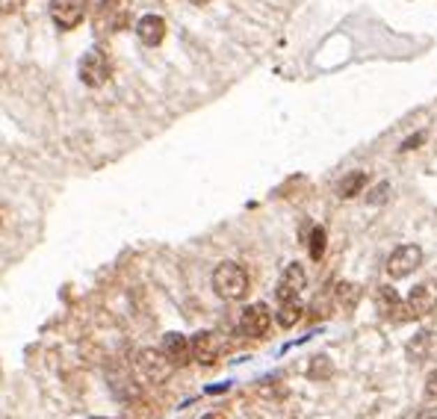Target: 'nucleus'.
<instances>
[{
    "label": "nucleus",
    "mask_w": 437,
    "mask_h": 419,
    "mask_svg": "<svg viewBox=\"0 0 437 419\" xmlns=\"http://www.w3.org/2000/svg\"><path fill=\"white\" fill-rule=\"evenodd\" d=\"M213 292L224 301H240L248 292V272L240 263H219L213 272Z\"/></svg>",
    "instance_id": "1"
},
{
    "label": "nucleus",
    "mask_w": 437,
    "mask_h": 419,
    "mask_svg": "<svg viewBox=\"0 0 437 419\" xmlns=\"http://www.w3.org/2000/svg\"><path fill=\"white\" fill-rule=\"evenodd\" d=\"M224 351H228V342L216 331H198V334H192V361H198L201 366L219 363V357Z\"/></svg>",
    "instance_id": "2"
},
{
    "label": "nucleus",
    "mask_w": 437,
    "mask_h": 419,
    "mask_svg": "<svg viewBox=\"0 0 437 419\" xmlns=\"http://www.w3.org/2000/svg\"><path fill=\"white\" fill-rule=\"evenodd\" d=\"M136 369L148 378V381H154V384H160V381H169L171 372H174V363H171V357L160 349H142L139 357H136Z\"/></svg>",
    "instance_id": "3"
},
{
    "label": "nucleus",
    "mask_w": 437,
    "mask_h": 419,
    "mask_svg": "<svg viewBox=\"0 0 437 419\" xmlns=\"http://www.w3.org/2000/svg\"><path fill=\"white\" fill-rule=\"evenodd\" d=\"M422 263V248L420 245H399V248L387 257V275L393 280L408 278L414 269H420Z\"/></svg>",
    "instance_id": "4"
},
{
    "label": "nucleus",
    "mask_w": 437,
    "mask_h": 419,
    "mask_svg": "<svg viewBox=\"0 0 437 419\" xmlns=\"http://www.w3.org/2000/svg\"><path fill=\"white\" fill-rule=\"evenodd\" d=\"M109 59L104 51H89L83 59H80V80L86 86H92V89H98V86H104L109 80Z\"/></svg>",
    "instance_id": "5"
},
{
    "label": "nucleus",
    "mask_w": 437,
    "mask_h": 419,
    "mask_svg": "<svg viewBox=\"0 0 437 419\" xmlns=\"http://www.w3.org/2000/svg\"><path fill=\"white\" fill-rule=\"evenodd\" d=\"M51 18L59 30H74L86 18V0H51Z\"/></svg>",
    "instance_id": "6"
},
{
    "label": "nucleus",
    "mask_w": 437,
    "mask_h": 419,
    "mask_svg": "<svg viewBox=\"0 0 437 419\" xmlns=\"http://www.w3.org/2000/svg\"><path fill=\"white\" fill-rule=\"evenodd\" d=\"M437 307V280H422L420 287H414V292L408 295V310L411 319H422L429 316Z\"/></svg>",
    "instance_id": "7"
},
{
    "label": "nucleus",
    "mask_w": 437,
    "mask_h": 419,
    "mask_svg": "<svg viewBox=\"0 0 437 419\" xmlns=\"http://www.w3.org/2000/svg\"><path fill=\"white\" fill-rule=\"evenodd\" d=\"M272 328V313L266 304H252L243 310V319H240V331L245 337H266Z\"/></svg>",
    "instance_id": "8"
},
{
    "label": "nucleus",
    "mask_w": 437,
    "mask_h": 419,
    "mask_svg": "<svg viewBox=\"0 0 437 419\" xmlns=\"http://www.w3.org/2000/svg\"><path fill=\"white\" fill-rule=\"evenodd\" d=\"M305 283H307L305 269L298 266V263H290V266L284 269L281 280H278V290H275V299H278V301H293L296 295L305 290Z\"/></svg>",
    "instance_id": "9"
},
{
    "label": "nucleus",
    "mask_w": 437,
    "mask_h": 419,
    "mask_svg": "<svg viewBox=\"0 0 437 419\" xmlns=\"http://www.w3.org/2000/svg\"><path fill=\"white\" fill-rule=\"evenodd\" d=\"M163 351L171 357L174 366H186L192 357V340H186L183 334H178V331H171V334L163 337Z\"/></svg>",
    "instance_id": "10"
},
{
    "label": "nucleus",
    "mask_w": 437,
    "mask_h": 419,
    "mask_svg": "<svg viewBox=\"0 0 437 419\" xmlns=\"http://www.w3.org/2000/svg\"><path fill=\"white\" fill-rule=\"evenodd\" d=\"M136 35L142 39V45L154 47L166 39V21L160 15H145V18H139V24H136Z\"/></svg>",
    "instance_id": "11"
},
{
    "label": "nucleus",
    "mask_w": 437,
    "mask_h": 419,
    "mask_svg": "<svg viewBox=\"0 0 437 419\" xmlns=\"http://www.w3.org/2000/svg\"><path fill=\"white\" fill-rule=\"evenodd\" d=\"M376 304H378V310H381L387 319H396V322H402L405 313L411 316L408 304L399 301V295L393 292V287H381V290H378V295H376Z\"/></svg>",
    "instance_id": "12"
},
{
    "label": "nucleus",
    "mask_w": 437,
    "mask_h": 419,
    "mask_svg": "<svg viewBox=\"0 0 437 419\" xmlns=\"http://www.w3.org/2000/svg\"><path fill=\"white\" fill-rule=\"evenodd\" d=\"M408 357L411 361H431V357H437V334L434 331H426V334H420L408 342Z\"/></svg>",
    "instance_id": "13"
},
{
    "label": "nucleus",
    "mask_w": 437,
    "mask_h": 419,
    "mask_svg": "<svg viewBox=\"0 0 437 419\" xmlns=\"http://www.w3.org/2000/svg\"><path fill=\"white\" fill-rule=\"evenodd\" d=\"M358 299H360V290L355 287V283H348V280H343V283H337V287L331 290V301H334V307L337 310H352V307L358 304Z\"/></svg>",
    "instance_id": "14"
},
{
    "label": "nucleus",
    "mask_w": 437,
    "mask_h": 419,
    "mask_svg": "<svg viewBox=\"0 0 437 419\" xmlns=\"http://www.w3.org/2000/svg\"><path fill=\"white\" fill-rule=\"evenodd\" d=\"M364 187H367V175L364 171H352V175H346L337 183V195L340 198H355L358 192H364Z\"/></svg>",
    "instance_id": "15"
},
{
    "label": "nucleus",
    "mask_w": 437,
    "mask_h": 419,
    "mask_svg": "<svg viewBox=\"0 0 437 419\" xmlns=\"http://www.w3.org/2000/svg\"><path fill=\"white\" fill-rule=\"evenodd\" d=\"M302 316H305V307L298 304L296 299H293V301H281L278 313H275V319H278L281 328H293L296 322H302Z\"/></svg>",
    "instance_id": "16"
},
{
    "label": "nucleus",
    "mask_w": 437,
    "mask_h": 419,
    "mask_svg": "<svg viewBox=\"0 0 437 419\" xmlns=\"http://www.w3.org/2000/svg\"><path fill=\"white\" fill-rule=\"evenodd\" d=\"M325 248H328V233H325V228H314V230H310V239H307L310 260H322Z\"/></svg>",
    "instance_id": "17"
},
{
    "label": "nucleus",
    "mask_w": 437,
    "mask_h": 419,
    "mask_svg": "<svg viewBox=\"0 0 437 419\" xmlns=\"http://www.w3.org/2000/svg\"><path fill=\"white\" fill-rule=\"evenodd\" d=\"M387 198H390V183H378V187L367 195V201H369V204H384Z\"/></svg>",
    "instance_id": "18"
},
{
    "label": "nucleus",
    "mask_w": 437,
    "mask_h": 419,
    "mask_svg": "<svg viewBox=\"0 0 437 419\" xmlns=\"http://www.w3.org/2000/svg\"><path fill=\"white\" fill-rule=\"evenodd\" d=\"M426 399L437 402V369L429 372V378H426Z\"/></svg>",
    "instance_id": "19"
},
{
    "label": "nucleus",
    "mask_w": 437,
    "mask_h": 419,
    "mask_svg": "<svg viewBox=\"0 0 437 419\" xmlns=\"http://www.w3.org/2000/svg\"><path fill=\"white\" fill-rule=\"evenodd\" d=\"M426 139V133H417V136H411V139H405V145H402V151H414V148H420V142Z\"/></svg>",
    "instance_id": "20"
},
{
    "label": "nucleus",
    "mask_w": 437,
    "mask_h": 419,
    "mask_svg": "<svg viewBox=\"0 0 437 419\" xmlns=\"http://www.w3.org/2000/svg\"><path fill=\"white\" fill-rule=\"evenodd\" d=\"M3 3H6V12H9V9H21L27 0H3Z\"/></svg>",
    "instance_id": "21"
},
{
    "label": "nucleus",
    "mask_w": 437,
    "mask_h": 419,
    "mask_svg": "<svg viewBox=\"0 0 437 419\" xmlns=\"http://www.w3.org/2000/svg\"><path fill=\"white\" fill-rule=\"evenodd\" d=\"M417 419H437V408H434V411H422Z\"/></svg>",
    "instance_id": "22"
},
{
    "label": "nucleus",
    "mask_w": 437,
    "mask_h": 419,
    "mask_svg": "<svg viewBox=\"0 0 437 419\" xmlns=\"http://www.w3.org/2000/svg\"><path fill=\"white\" fill-rule=\"evenodd\" d=\"M190 3H195V6H204V3H210V0H190Z\"/></svg>",
    "instance_id": "23"
},
{
    "label": "nucleus",
    "mask_w": 437,
    "mask_h": 419,
    "mask_svg": "<svg viewBox=\"0 0 437 419\" xmlns=\"http://www.w3.org/2000/svg\"><path fill=\"white\" fill-rule=\"evenodd\" d=\"M204 419H222V416H219V413H207Z\"/></svg>",
    "instance_id": "24"
}]
</instances>
